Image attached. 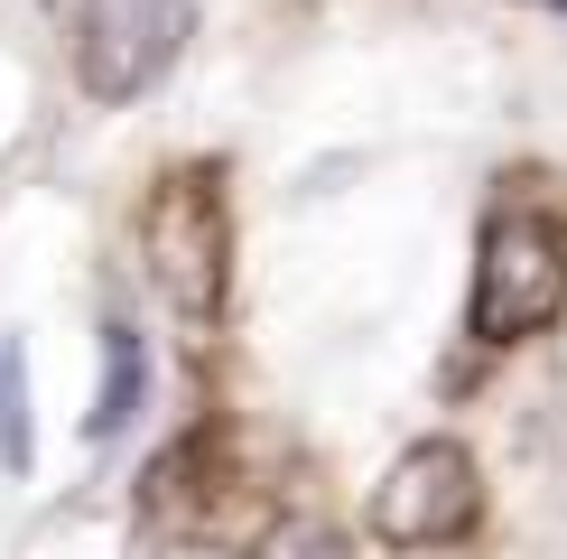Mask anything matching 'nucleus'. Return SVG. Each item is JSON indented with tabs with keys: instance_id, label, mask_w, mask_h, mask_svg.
I'll use <instances>...</instances> for the list:
<instances>
[{
	"instance_id": "1",
	"label": "nucleus",
	"mask_w": 567,
	"mask_h": 559,
	"mask_svg": "<svg viewBox=\"0 0 567 559\" xmlns=\"http://www.w3.org/2000/svg\"><path fill=\"white\" fill-rule=\"evenodd\" d=\"M140 262H150L158 298L205 326L224 308V280H233V224H224V177L215 169H177L150 186V205H140Z\"/></svg>"
},
{
	"instance_id": "2",
	"label": "nucleus",
	"mask_w": 567,
	"mask_h": 559,
	"mask_svg": "<svg viewBox=\"0 0 567 559\" xmlns=\"http://www.w3.org/2000/svg\"><path fill=\"white\" fill-rule=\"evenodd\" d=\"M558 308H567V215L503 205L484 224V252H475V336L512 345L530 326H549Z\"/></svg>"
},
{
	"instance_id": "3",
	"label": "nucleus",
	"mask_w": 567,
	"mask_h": 559,
	"mask_svg": "<svg viewBox=\"0 0 567 559\" xmlns=\"http://www.w3.org/2000/svg\"><path fill=\"white\" fill-rule=\"evenodd\" d=\"M196 38V0H84L75 10V75L103 103H140Z\"/></svg>"
},
{
	"instance_id": "4",
	"label": "nucleus",
	"mask_w": 567,
	"mask_h": 559,
	"mask_svg": "<svg viewBox=\"0 0 567 559\" xmlns=\"http://www.w3.org/2000/svg\"><path fill=\"white\" fill-rule=\"evenodd\" d=\"M484 512V485H475V457L456 438H419V448L391 457V476L372 485V531L391 550H446L465 541Z\"/></svg>"
},
{
	"instance_id": "5",
	"label": "nucleus",
	"mask_w": 567,
	"mask_h": 559,
	"mask_svg": "<svg viewBox=\"0 0 567 559\" xmlns=\"http://www.w3.org/2000/svg\"><path fill=\"white\" fill-rule=\"evenodd\" d=\"M140 392H150V355H140V326H103V392H93V438H122Z\"/></svg>"
},
{
	"instance_id": "6",
	"label": "nucleus",
	"mask_w": 567,
	"mask_h": 559,
	"mask_svg": "<svg viewBox=\"0 0 567 559\" xmlns=\"http://www.w3.org/2000/svg\"><path fill=\"white\" fill-rule=\"evenodd\" d=\"M29 457H38V438H29V345H0V466L10 476H29Z\"/></svg>"
},
{
	"instance_id": "7",
	"label": "nucleus",
	"mask_w": 567,
	"mask_h": 559,
	"mask_svg": "<svg viewBox=\"0 0 567 559\" xmlns=\"http://www.w3.org/2000/svg\"><path fill=\"white\" fill-rule=\"evenodd\" d=\"M243 559H353V541H344L336 522H317V512H279Z\"/></svg>"
},
{
	"instance_id": "8",
	"label": "nucleus",
	"mask_w": 567,
	"mask_h": 559,
	"mask_svg": "<svg viewBox=\"0 0 567 559\" xmlns=\"http://www.w3.org/2000/svg\"><path fill=\"white\" fill-rule=\"evenodd\" d=\"M549 10H567V0H549Z\"/></svg>"
}]
</instances>
